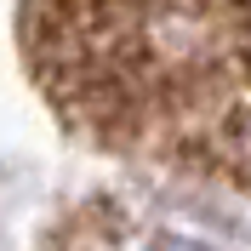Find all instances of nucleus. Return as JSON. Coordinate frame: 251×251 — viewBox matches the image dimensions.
Listing matches in <instances>:
<instances>
[{
  "label": "nucleus",
  "mask_w": 251,
  "mask_h": 251,
  "mask_svg": "<svg viewBox=\"0 0 251 251\" xmlns=\"http://www.w3.org/2000/svg\"><path fill=\"white\" fill-rule=\"evenodd\" d=\"M17 46L80 143L251 194V0H17Z\"/></svg>",
  "instance_id": "obj_1"
}]
</instances>
